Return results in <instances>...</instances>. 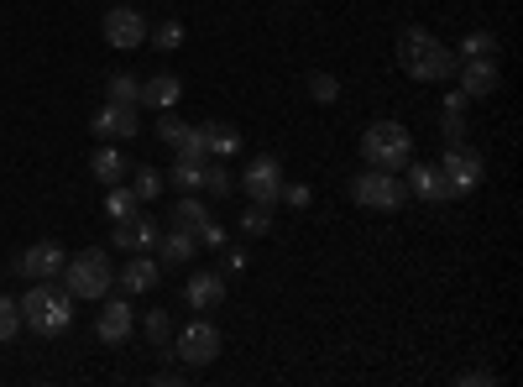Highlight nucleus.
<instances>
[{
    "mask_svg": "<svg viewBox=\"0 0 523 387\" xmlns=\"http://www.w3.org/2000/svg\"><path fill=\"white\" fill-rule=\"evenodd\" d=\"M398 63H403V74L408 79H419V84H440L456 74V53L445 48L440 37H429L424 27H403L398 32Z\"/></svg>",
    "mask_w": 523,
    "mask_h": 387,
    "instance_id": "f257e3e1",
    "label": "nucleus"
},
{
    "mask_svg": "<svg viewBox=\"0 0 523 387\" xmlns=\"http://www.w3.org/2000/svg\"><path fill=\"white\" fill-rule=\"evenodd\" d=\"M21 304V325H32V335H63L68 325H74V293L68 288H53L48 278L27 288V299Z\"/></svg>",
    "mask_w": 523,
    "mask_h": 387,
    "instance_id": "f03ea898",
    "label": "nucleus"
},
{
    "mask_svg": "<svg viewBox=\"0 0 523 387\" xmlns=\"http://www.w3.org/2000/svg\"><path fill=\"white\" fill-rule=\"evenodd\" d=\"M361 157H367V168H408L414 163V136H408V126L398 121H372L367 131H361Z\"/></svg>",
    "mask_w": 523,
    "mask_h": 387,
    "instance_id": "7ed1b4c3",
    "label": "nucleus"
},
{
    "mask_svg": "<svg viewBox=\"0 0 523 387\" xmlns=\"http://www.w3.org/2000/svg\"><path fill=\"white\" fill-rule=\"evenodd\" d=\"M63 288L74 293V299H105L110 283H116V267H110V257L100 252V246H89V252H79L74 262H63Z\"/></svg>",
    "mask_w": 523,
    "mask_h": 387,
    "instance_id": "20e7f679",
    "label": "nucleus"
},
{
    "mask_svg": "<svg viewBox=\"0 0 523 387\" xmlns=\"http://www.w3.org/2000/svg\"><path fill=\"white\" fill-rule=\"evenodd\" d=\"M351 199L361 204V210H382V215H393V210H403L408 184H403L398 173H388V168H367V173H356V178H351Z\"/></svg>",
    "mask_w": 523,
    "mask_h": 387,
    "instance_id": "39448f33",
    "label": "nucleus"
},
{
    "mask_svg": "<svg viewBox=\"0 0 523 387\" xmlns=\"http://www.w3.org/2000/svg\"><path fill=\"white\" fill-rule=\"evenodd\" d=\"M440 178H445V189H450V199H466L476 184L487 178V163H482V152L476 147H466V142H450L445 147V157H440Z\"/></svg>",
    "mask_w": 523,
    "mask_h": 387,
    "instance_id": "423d86ee",
    "label": "nucleus"
},
{
    "mask_svg": "<svg viewBox=\"0 0 523 387\" xmlns=\"http://www.w3.org/2000/svg\"><path fill=\"white\" fill-rule=\"evenodd\" d=\"M241 189H246V199H252V204H267V210H272V204L283 199V163L272 152L252 157V168L241 173Z\"/></svg>",
    "mask_w": 523,
    "mask_h": 387,
    "instance_id": "0eeeda50",
    "label": "nucleus"
},
{
    "mask_svg": "<svg viewBox=\"0 0 523 387\" xmlns=\"http://www.w3.org/2000/svg\"><path fill=\"white\" fill-rule=\"evenodd\" d=\"M100 32H105L110 48L131 53V48H142V42H147V16H142V11H131V6H110L105 21H100Z\"/></svg>",
    "mask_w": 523,
    "mask_h": 387,
    "instance_id": "6e6552de",
    "label": "nucleus"
},
{
    "mask_svg": "<svg viewBox=\"0 0 523 387\" xmlns=\"http://www.w3.org/2000/svg\"><path fill=\"white\" fill-rule=\"evenodd\" d=\"M173 346H178V361H184V367H210L220 356V330L210 320H194L189 330H178Z\"/></svg>",
    "mask_w": 523,
    "mask_h": 387,
    "instance_id": "1a4fd4ad",
    "label": "nucleus"
},
{
    "mask_svg": "<svg viewBox=\"0 0 523 387\" xmlns=\"http://www.w3.org/2000/svg\"><path fill=\"white\" fill-rule=\"evenodd\" d=\"M63 262H68V252L58 241H37V246H27V252L16 257V272H21V278H32V283H42V278H58Z\"/></svg>",
    "mask_w": 523,
    "mask_h": 387,
    "instance_id": "9d476101",
    "label": "nucleus"
},
{
    "mask_svg": "<svg viewBox=\"0 0 523 387\" xmlns=\"http://www.w3.org/2000/svg\"><path fill=\"white\" fill-rule=\"evenodd\" d=\"M131 330H136V309H131L126 299H105L100 320H95V335L105 340V346H126Z\"/></svg>",
    "mask_w": 523,
    "mask_h": 387,
    "instance_id": "9b49d317",
    "label": "nucleus"
},
{
    "mask_svg": "<svg viewBox=\"0 0 523 387\" xmlns=\"http://www.w3.org/2000/svg\"><path fill=\"white\" fill-rule=\"evenodd\" d=\"M136 126H142V121H136V105H116V100L95 116V136H100V142H116V136H121V142H131Z\"/></svg>",
    "mask_w": 523,
    "mask_h": 387,
    "instance_id": "f8f14e48",
    "label": "nucleus"
},
{
    "mask_svg": "<svg viewBox=\"0 0 523 387\" xmlns=\"http://www.w3.org/2000/svg\"><path fill=\"white\" fill-rule=\"evenodd\" d=\"M456 74H461V89H466L471 100H487L492 89H497V63L492 58H461Z\"/></svg>",
    "mask_w": 523,
    "mask_h": 387,
    "instance_id": "ddd939ff",
    "label": "nucleus"
},
{
    "mask_svg": "<svg viewBox=\"0 0 523 387\" xmlns=\"http://www.w3.org/2000/svg\"><path fill=\"white\" fill-rule=\"evenodd\" d=\"M152 241H157V220H147L142 210L116 220V252H142V246H152Z\"/></svg>",
    "mask_w": 523,
    "mask_h": 387,
    "instance_id": "4468645a",
    "label": "nucleus"
},
{
    "mask_svg": "<svg viewBox=\"0 0 523 387\" xmlns=\"http://www.w3.org/2000/svg\"><path fill=\"white\" fill-rule=\"evenodd\" d=\"M152 246H157V257H163L168 267H184V262H194V252H199V236H189L184 225H173V231H163Z\"/></svg>",
    "mask_w": 523,
    "mask_h": 387,
    "instance_id": "2eb2a0df",
    "label": "nucleus"
},
{
    "mask_svg": "<svg viewBox=\"0 0 523 387\" xmlns=\"http://www.w3.org/2000/svg\"><path fill=\"white\" fill-rule=\"evenodd\" d=\"M89 173H95L100 184H121V178L131 173V163H126V152L116 142H105V147H95V157H89Z\"/></svg>",
    "mask_w": 523,
    "mask_h": 387,
    "instance_id": "dca6fc26",
    "label": "nucleus"
},
{
    "mask_svg": "<svg viewBox=\"0 0 523 387\" xmlns=\"http://www.w3.org/2000/svg\"><path fill=\"white\" fill-rule=\"evenodd\" d=\"M408 194H419L424 204H440V199H450V189H445L440 168H429V163H414V168H408Z\"/></svg>",
    "mask_w": 523,
    "mask_h": 387,
    "instance_id": "f3484780",
    "label": "nucleus"
},
{
    "mask_svg": "<svg viewBox=\"0 0 523 387\" xmlns=\"http://www.w3.org/2000/svg\"><path fill=\"white\" fill-rule=\"evenodd\" d=\"M199 142H204V157H236L241 152V131L210 121V126H199Z\"/></svg>",
    "mask_w": 523,
    "mask_h": 387,
    "instance_id": "a211bd4d",
    "label": "nucleus"
},
{
    "mask_svg": "<svg viewBox=\"0 0 523 387\" xmlns=\"http://www.w3.org/2000/svg\"><path fill=\"white\" fill-rule=\"evenodd\" d=\"M184 299H189L194 309H215V304L225 299V278H220V272H194L189 288H184Z\"/></svg>",
    "mask_w": 523,
    "mask_h": 387,
    "instance_id": "6ab92c4d",
    "label": "nucleus"
},
{
    "mask_svg": "<svg viewBox=\"0 0 523 387\" xmlns=\"http://www.w3.org/2000/svg\"><path fill=\"white\" fill-rule=\"evenodd\" d=\"M178 95H184L178 74H152V79L142 84V105H152V110H173V105H178Z\"/></svg>",
    "mask_w": 523,
    "mask_h": 387,
    "instance_id": "aec40b11",
    "label": "nucleus"
},
{
    "mask_svg": "<svg viewBox=\"0 0 523 387\" xmlns=\"http://www.w3.org/2000/svg\"><path fill=\"white\" fill-rule=\"evenodd\" d=\"M157 278H163V267H157L152 257H131L121 267V288L126 293H147V288H157Z\"/></svg>",
    "mask_w": 523,
    "mask_h": 387,
    "instance_id": "412c9836",
    "label": "nucleus"
},
{
    "mask_svg": "<svg viewBox=\"0 0 523 387\" xmlns=\"http://www.w3.org/2000/svg\"><path fill=\"white\" fill-rule=\"evenodd\" d=\"M215 215L210 210H204V204H199V194H184V199H178V210H173V225H184V231L189 236H199L204 231V225H210Z\"/></svg>",
    "mask_w": 523,
    "mask_h": 387,
    "instance_id": "4be33fe9",
    "label": "nucleus"
},
{
    "mask_svg": "<svg viewBox=\"0 0 523 387\" xmlns=\"http://www.w3.org/2000/svg\"><path fill=\"white\" fill-rule=\"evenodd\" d=\"M147 42L157 53H178L184 48V21H157V32H147Z\"/></svg>",
    "mask_w": 523,
    "mask_h": 387,
    "instance_id": "5701e85b",
    "label": "nucleus"
},
{
    "mask_svg": "<svg viewBox=\"0 0 523 387\" xmlns=\"http://www.w3.org/2000/svg\"><path fill=\"white\" fill-rule=\"evenodd\" d=\"M136 204H142V199H136L126 184H110V194H105V215H110V220H126V215H136Z\"/></svg>",
    "mask_w": 523,
    "mask_h": 387,
    "instance_id": "b1692460",
    "label": "nucleus"
},
{
    "mask_svg": "<svg viewBox=\"0 0 523 387\" xmlns=\"http://www.w3.org/2000/svg\"><path fill=\"white\" fill-rule=\"evenodd\" d=\"M168 184L184 189V194H199V184H204V163H184V157H178V168L168 173Z\"/></svg>",
    "mask_w": 523,
    "mask_h": 387,
    "instance_id": "393cba45",
    "label": "nucleus"
},
{
    "mask_svg": "<svg viewBox=\"0 0 523 387\" xmlns=\"http://www.w3.org/2000/svg\"><path fill=\"white\" fill-rule=\"evenodd\" d=\"M110 100H116V105H142V79L110 74Z\"/></svg>",
    "mask_w": 523,
    "mask_h": 387,
    "instance_id": "a878e982",
    "label": "nucleus"
},
{
    "mask_svg": "<svg viewBox=\"0 0 523 387\" xmlns=\"http://www.w3.org/2000/svg\"><path fill=\"white\" fill-rule=\"evenodd\" d=\"M142 330H147V340H152V346H168V340H173V320H168V309H147Z\"/></svg>",
    "mask_w": 523,
    "mask_h": 387,
    "instance_id": "bb28decb",
    "label": "nucleus"
},
{
    "mask_svg": "<svg viewBox=\"0 0 523 387\" xmlns=\"http://www.w3.org/2000/svg\"><path fill=\"white\" fill-rule=\"evenodd\" d=\"M199 189H204V194H215V199H225V194L236 189V178L225 173L220 163H204V184H199Z\"/></svg>",
    "mask_w": 523,
    "mask_h": 387,
    "instance_id": "cd10ccee",
    "label": "nucleus"
},
{
    "mask_svg": "<svg viewBox=\"0 0 523 387\" xmlns=\"http://www.w3.org/2000/svg\"><path fill=\"white\" fill-rule=\"evenodd\" d=\"M189 136H194V126H184V121H178V116H163V121H157V142H168L173 152L184 147Z\"/></svg>",
    "mask_w": 523,
    "mask_h": 387,
    "instance_id": "c85d7f7f",
    "label": "nucleus"
},
{
    "mask_svg": "<svg viewBox=\"0 0 523 387\" xmlns=\"http://www.w3.org/2000/svg\"><path fill=\"white\" fill-rule=\"evenodd\" d=\"M21 335V304L11 293H0V340H16Z\"/></svg>",
    "mask_w": 523,
    "mask_h": 387,
    "instance_id": "c756f323",
    "label": "nucleus"
},
{
    "mask_svg": "<svg viewBox=\"0 0 523 387\" xmlns=\"http://www.w3.org/2000/svg\"><path fill=\"white\" fill-rule=\"evenodd\" d=\"M456 58H497V37H492V32H471V37L461 42Z\"/></svg>",
    "mask_w": 523,
    "mask_h": 387,
    "instance_id": "7c9ffc66",
    "label": "nucleus"
},
{
    "mask_svg": "<svg viewBox=\"0 0 523 387\" xmlns=\"http://www.w3.org/2000/svg\"><path fill=\"white\" fill-rule=\"evenodd\" d=\"M163 184H168V178L157 173V168H142V173H136V184H131V194L147 204V199H157V194H163Z\"/></svg>",
    "mask_w": 523,
    "mask_h": 387,
    "instance_id": "2f4dec72",
    "label": "nucleus"
},
{
    "mask_svg": "<svg viewBox=\"0 0 523 387\" xmlns=\"http://www.w3.org/2000/svg\"><path fill=\"white\" fill-rule=\"evenodd\" d=\"M241 236H272V215H267V204H252V210L241 215Z\"/></svg>",
    "mask_w": 523,
    "mask_h": 387,
    "instance_id": "473e14b6",
    "label": "nucleus"
},
{
    "mask_svg": "<svg viewBox=\"0 0 523 387\" xmlns=\"http://www.w3.org/2000/svg\"><path fill=\"white\" fill-rule=\"evenodd\" d=\"M309 95L320 100V105H335V100H340V84H335V74H309Z\"/></svg>",
    "mask_w": 523,
    "mask_h": 387,
    "instance_id": "72a5a7b5",
    "label": "nucleus"
},
{
    "mask_svg": "<svg viewBox=\"0 0 523 387\" xmlns=\"http://www.w3.org/2000/svg\"><path fill=\"white\" fill-rule=\"evenodd\" d=\"M178 157H184V163H204V142H199V126H194V136L184 147H178Z\"/></svg>",
    "mask_w": 523,
    "mask_h": 387,
    "instance_id": "f704fd0d",
    "label": "nucleus"
},
{
    "mask_svg": "<svg viewBox=\"0 0 523 387\" xmlns=\"http://www.w3.org/2000/svg\"><path fill=\"white\" fill-rule=\"evenodd\" d=\"M445 136H450V142H466V121H461V110H445Z\"/></svg>",
    "mask_w": 523,
    "mask_h": 387,
    "instance_id": "c9c22d12",
    "label": "nucleus"
},
{
    "mask_svg": "<svg viewBox=\"0 0 523 387\" xmlns=\"http://www.w3.org/2000/svg\"><path fill=\"white\" fill-rule=\"evenodd\" d=\"M283 199L293 204V210H304V204H309V189H304V184H283Z\"/></svg>",
    "mask_w": 523,
    "mask_h": 387,
    "instance_id": "e433bc0d",
    "label": "nucleus"
},
{
    "mask_svg": "<svg viewBox=\"0 0 523 387\" xmlns=\"http://www.w3.org/2000/svg\"><path fill=\"white\" fill-rule=\"evenodd\" d=\"M199 241H204V246H225V225H215V220H210V225L199 231Z\"/></svg>",
    "mask_w": 523,
    "mask_h": 387,
    "instance_id": "4c0bfd02",
    "label": "nucleus"
},
{
    "mask_svg": "<svg viewBox=\"0 0 523 387\" xmlns=\"http://www.w3.org/2000/svg\"><path fill=\"white\" fill-rule=\"evenodd\" d=\"M246 267H252V262H246V252H225V272H231V278H241Z\"/></svg>",
    "mask_w": 523,
    "mask_h": 387,
    "instance_id": "58836bf2",
    "label": "nucleus"
},
{
    "mask_svg": "<svg viewBox=\"0 0 523 387\" xmlns=\"http://www.w3.org/2000/svg\"><path fill=\"white\" fill-rule=\"evenodd\" d=\"M492 382H497L492 372H466V377H461V387H492Z\"/></svg>",
    "mask_w": 523,
    "mask_h": 387,
    "instance_id": "ea45409f",
    "label": "nucleus"
},
{
    "mask_svg": "<svg viewBox=\"0 0 523 387\" xmlns=\"http://www.w3.org/2000/svg\"><path fill=\"white\" fill-rule=\"evenodd\" d=\"M466 105H471V95H466V89H456V95L445 100V110H466Z\"/></svg>",
    "mask_w": 523,
    "mask_h": 387,
    "instance_id": "a19ab883",
    "label": "nucleus"
}]
</instances>
